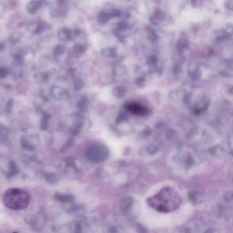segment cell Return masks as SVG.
Instances as JSON below:
<instances>
[{
  "label": "cell",
  "mask_w": 233,
  "mask_h": 233,
  "mask_svg": "<svg viewBox=\"0 0 233 233\" xmlns=\"http://www.w3.org/2000/svg\"><path fill=\"white\" fill-rule=\"evenodd\" d=\"M8 71L6 68L0 67V79H3L7 76Z\"/></svg>",
  "instance_id": "17"
},
{
  "label": "cell",
  "mask_w": 233,
  "mask_h": 233,
  "mask_svg": "<svg viewBox=\"0 0 233 233\" xmlns=\"http://www.w3.org/2000/svg\"><path fill=\"white\" fill-rule=\"evenodd\" d=\"M48 119H49V116L47 114H44L42 116L41 124V127L42 130H46L48 128Z\"/></svg>",
  "instance_id": "9"
},
{
  "label": "cell",
  "mask_w": 233,
  "mask_h": 233,
  "mask_svg": "<svg viewBox=\"0 0 233 233\" xmlns=\"http://www.w3.org/2000/svg\"><path fill=\"white\" fill-rule=\"evenodd\" d=\"M46 176L47 181L51 183L54 182L57 178V176L54 173H48Z\"/></svg>",
  "instance_id": "15"
},
{
  "label": "cell",
  "mask_w": 233,
  "mask_h": 233,
  "mask_svg": "<svg viewBox=\"0 0 233 233\" xmlns=\"http://www.w3.org/2000/svg\"><path fill=\"white\" fill-rule=\"evenodd\" d=\"M84 85V82L81 80H77L75 82V87L77 90H80Z\"/></svg>",
  "instance_id": "16"
},
{
  "label": "cell",
  "mask_w": 233,
  "mask_h": 233,
  "mask_svg": "<svg viewBox=\"0 0 233 233\" xmlns=\"http://www.w3.org/2000/svg\"><path fill=\"white\" fill-rule=\"evenodd\" d=\"M73 143H74V140H73L72 139H70L68 142L67 145H68V147H70L71 145H73Z\"/></svg>",
  "instance_id": "22"
},
{
  "label": "cell",
  "mask_w": 233,
  "mask_h": 233,
  "mask_svg": "<svg viewBox=\"0 0 233 233\" xmlns=\"http://www.w3.org/2000/svg\"><path fill=\"white\" fill-rule=\"evenodd\" d=\"M197 0H192V2L193 4H195L197 3Z\"/></svg>",
  "instance_id": "27"
},
{
  "label": "cell",
  "mask_w": 233,
  "mask_h": 233,
  "mask_svg": "<svg viewBox=\"0 0 233 233\" xmlns=\"http://www.w3.org/2000/svg\"><path fill=\"white\" fill-rule=\"evenodd\" d=\"M17 172V166L15 165L14 162H11L10 164V169H9V175H14Z\"/></svg>",
  "instance_id": "13"
},
{
  "label": "cell",
  "mask_w": 233,
  "mask_h": 233,
  "mask_svg": "<svg viewBox=\"0 0 233 233\" xmlns=\"http://www.w3.org/2000/svg\"><path fill=\"white\" fill-rule=\"evenodd\" d=\"M45 0H39L31 1L29 4V11L31 14H35L37 10L45 4Z\"/></svg>",
  "instance_id": "4"
},
{
  "label": "cell",
  "mask_w": 233,
  "mask_h": 233,
  "mask_svg": "<svg viewBox=\"0 0 233 233\" xmlns=\"http://www.w3.org/2000/svg\"><path fill=\"white\" fill-rule=\"evenodd\" d=\"M64 52V47L61 45H58L56 47L54 51L55 56H59L62 55Z\"/></svg>",
  "instance_id": "14"
},
{
  "label": "cell",
  "mask_w": 233,
  "mask_h": 233,
  "mask_svg": "<svg viewBox=\"0 0 233 233\" xmlns=\"http://www.w3.org/2000/svg\"><path fill=\"white\" fill-rule=\"evenodd\" d=\"M76 230L77 231L76 232H80L81 230V226L79 224H77V227H76Z\"/></svg>",
  "instance_id": "23"
},
{
  "label": "cell",
  "mask_w": 233,
  "mask_h": 233,
  "mask_svg": "<svg viewBox=\"0 0 233 233\" xmlns=\"http://www.w3.org/2000/svg\"><path fill=\"white\" fill-rule=\"evenodd\" d=\"M132 203V200L130 198H127L124 200L122 202V208L124 210L127 211L128 210Z\"/></svg>",
  "instance_id": "12"
},
{
  "label": "cell",
  "mask_w": 233,
  "mask_h": 233,
  "mask_svg": "<svg viewBox=\"0 0 233 233\" xmlns=\"http://www.w3.org/2000/svg\"><path fill=\"white\" fill-rule=\"evenodd\" d=\"M118 27L119 30L125 31L127 29V24L125 22H122L118 23Z\"/></svg>",
  "instance_id": "18"
},
{
  "label": "cell",
  "mask_w": 233,
  "mask_h": 233,
  "mask_svg": "<svg viewBox=\"0 0 233 233\" xmlns=\"http://www.w3.org/2000/svg\"><path fill=\"white\" fill-rule=\"evenodd\" d=\"M87 155L90 161L100 163L108 159L109 153L106 146L100 144H96L88 149Z\"/></svg>",
  "instance_id": "2"
},
{
  "label": "cell",
  "mask_w": 233,
  "mask_h": 233,
  "mask_svg": "<svg viewBox=\"0 0 233 233\" xmlns=\"http://www.w3.org/2000/svg\"><path fill=\"white\" fill-rule=\"evenodd\" d=\"M125 88L121 86H117L114 88L113 90V94L118 98H122L125 96Z\"/></svg>",
  "instance_id": "5"
},
{
  "label": "cell",
  "mask_w": 233,
  "mask_h": 233,
  "mask_svg": "<svg viewBox=\"0 0 233 233\" xmlns=\"http://www.w3.org/2000/svg\"><path fill=\"white\" fill-rule=\"evenodd\" d=\"M4 203L7 207L11 210H24L29 205V195L27 191L21 189H11L5 193Z\"/></svg>",
  "instance_id": "1"
},
{
  "label": "cell",
  "mask_w": 233,
  "mask_h": 233,
  "mask_svg": "<svg viewBox=\"0 0 233 233\" xmlns=\"http://www.w3.org/2000/svg\"><path fill=\"white\" fill-rule=\"evenodd\" d=\"M44 30V27L43 25L42 24L39 25L37 26L36 30L35 31V32L37 34L41 33L42 32H43Z\"/></svg>",
  "instance_id": "20"
},
{
  "label": "cell",
  "mask_w": 233,
  "mask_h": 233,
  "mask_svg": "<svg viewBox=\"0 0 233 233\" xmlns=\"http://www.w3.org/2000/svg\"><path fill=\"white\" fill-rule=\"evenodd\" d=\"M86 48L84 46L79 44H76L74 46V51L76 54L78 56H81L85 52Z\"/></svg>",
  "instance_id": "7"
},
{
  "label": "cell",
  "mask_w": 233,
  "mask_h": 233,
  "mask_svg": "<svg viewBox=\"0 0 233 233\" xmlns=\"http://www.w3.org/2000/svg\"><path fill=\"white\" fill-rule=\"evenodd\" d=\"M125 108L133 114L139 115L145 114L147 112L145 108L136 103H127L125 104Z\"/></svg>",
  "instance_id": "3"
},
{
  "label": "cell",
  "mask_w": 233,
  "mask_h": 233,
  "mask_svg": "<svg viewBox=\"0 0 233 233\" xmlns=\"http://www.w3.org/2000/svg\"><path fill=\"white\" fill-rule=\"evenodd\" d=\"M81 31L79 29H76L74 31V33L76 34V35H79Z\"/></svg>",
  "instance_id": "24"
},
{
  "label": "cell",
  "mask_w": 233,
  "mask_h": 233,
  "mask_svg": "<svg viewBox=\"0 0 233 233\" xmlns=\"http://www.w3.org/2000/svg\"><path fill=\"white\" fill-rule=\"evenodd\" d=\"M13 105V101L12 99H10L8 101L7 105V111L8 112H11L12 111V107Z\"/></svg>",
  "instance_id": "21"
},
{
  "label": "cell",
  "mask_w": 233,
  "mask_h": 233,
  "mask_svg": "<svg viewBox=\"0 0 233 233\" xmlns=\"http://www.w3.org/2000/svg\"><path fill=\"white\" fill-rule=\"evenodd\" d=\"M5 45L2 43H0V51L3 50L5 48Z\"/></svg>",
  "instance_id": "25"
},
{
  "label": "cell",
  "mask_w": 233,
  "mask_h": 233,
  "mask_svg": "<svg viewBox=\"0 0 233 233\" xmlns=\"http://www.w3.org/2000/svg\"><path fill=\"white\" fill-rule=\"evenodd\" d=\"M87 100L86 97L84 98H82L81 100H80L78 103H77V106L79 107V108L81 110H85L86 109V108L87 107Z\"/></svg>",
  "instance_id": "11"
},
{
  "label": "cell",
  "mask_w": 233,
  "mask_h": 233,
  "mask_svg": "<svg viewBox=\"0 0 233 233\" xmlns=\"http://www.w3.org/2000/svg\"><path fill=\"white\" fill-rule=\"evenodd\" d=\"M101 53L104 56H109V57H114L116 54V51L114 48H109V49H103L101 52Z\"/></svg>",
  "instance_id": "8"
},
{
  "label": "cell",
  "mask_w": 233,
  "mask_h": 233,
  "mask_svg": "<svg viewBox=\"0 0 233 233\" xmlns=\"http://www.w3.org/2000/svg\"><path fill=\"white\" fill-rule=\"evenodd\" d=\"M73 197L71 195H62L59 194H56L55 195V199L58 201L61 202H67L70 201Z\"/></svg>",
  "instance_id": "6"
},
{
  "label": "cell",
  "mask_w": 233,
  "mask_h": 233,
  "mask_svg": "<svg viewBox=\"0 0 233 233\" xmlns=\"http://www.w3.org/2000/svg\"><path fill=\"white\" fill-rule=\"evenodd\" d=\"M110 18L113 17H119L121 14V12L119 10H114L111 11V12L108 13Z\"/></svg>",
  "instance_id": "19"
},
{
  "label": "cell",
  "mask_w": 233,
  "mask_h": 233,
  "mask_svg": "<svg viewBox=\"0 0 233 233\" xmlns=\"http://www.w3.org/2000/svg\"><path fill=\"white\" fill-rule=\"evenodd\" d=\"M110 19V17L109 16L108 14L104 13H101L98 15V21L100 23H106Z\"/></svg>",
  "instance_id": "10"
},
{
  "label": "cell",
  "mask_w": 233,
  "mask_h": 233,
  "mask_svg": "<svg viewBox=\"0 0 233 233\" xmlns=\"http://www.w3.org/2000/svg\"><path fill=\"white\" fill-rule=\"evenodd\" d=\"M110 230H111V231H110V232H116L115 229L113 227L111 228V229H110Z\"/></svg>",
  "instance_id": "26"
}]
</instances>
